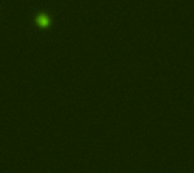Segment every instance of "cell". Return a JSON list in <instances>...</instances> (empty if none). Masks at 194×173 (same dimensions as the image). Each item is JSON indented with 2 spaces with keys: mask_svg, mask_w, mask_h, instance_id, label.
Masks as SVG:
<instances>
[{
  "mask_svg": "<svg viewBox=\"0 0 194 173\" xmlns=\"http://www.w3.org/2000/svg\"><path fill=\"white\" fill-rule=\"evenodd\" d=\"M35 22H36L38 26L41 27V28H47V27H49V25H50V19H49V17L45 14H40V15H38Z\"/></svg>",
  "mask_w": 194,
  "mask_h": 173,
  "instance_id": "obj_1",
  "label": "cell"
}]
</instances>
